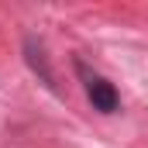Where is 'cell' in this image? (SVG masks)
<instances>
[{
  "label": "cell",
  "mask_w": 148,
  "mask_h": 148,
  "mask_svg": "<svg viewBox=\"0 0 148 148\" xmlns=\"http://www.w3.org/2000/svg\"><path fill=\"white\" fill-rule=\"evenodd\" d=\"M76 73H79V79H83V90H86V97H90L93 110L114 114L117 107H121V97H117V90H114L110 79H103L100 73H93L83 59H76Z\"/></svg>",
  "instance_id": "6da1fadb"
},
{
  "label": "cell",
  "mask_w": 148,
  "mask_h": 148,
  "mask_svg": "<svg viewBox=\"0 0 148 148\" xmlns=\"http://www.w3.org/2000/svg\"><path fill=\"white\" fill-rule=\"evenodd\" d=\"M24 62L31 66V73L38 76V83H41L45 90L59 93V86H55V73H52V66H48V55H45V45H41L38 38H24Z\"/></svg>",
  "instance_id": "7a4b0ae2"
}]
</instances>
